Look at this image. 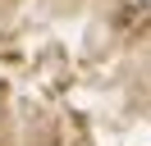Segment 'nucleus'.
<instances>
[{
    "mask_svg": "<svg viewBox=\"0 0 151 146\" xmlns=\"http://www.w3.org/2000/svg\"><path fill=\"white\" fill-rule=\"evenodd\" d=\"M124 5H128L133 14H147V9H151V0H124Z\"/></svg>",
    "mask_w": 151,
    "mask_h": 146,
    "instance_id": "nucleus-1",
    "label": "nucleus"
}]
</instances>
